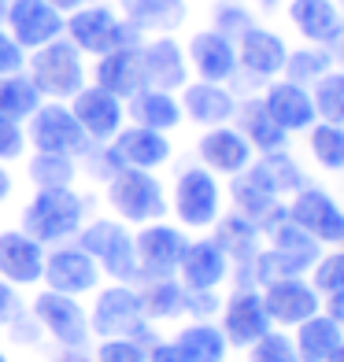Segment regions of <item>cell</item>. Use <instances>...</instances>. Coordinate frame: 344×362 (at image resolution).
Returning <instances> with one entry per match:
<instances>
[{
	"mask_svg": "<svg viewBox=\"0 0 344 362\" xmlns=\"http://www.w3.org/2000/svg\"><path fill=\"white\" fill-rule=\"evenodd\" d=\"M330 52H333V59H337V63H340V67H344V34L337 37V45L330 48Z\"/></svg>",
	"mask_w": 344,
	"mask_h": 362,
	"instance_id": "obj_56",
	"label": "cell"
},
{
	"mask_svg": "<svg viewBox=\"0 0 344 362\" xmlns=\"http://www.w3.org/2000/svg\"><path fill=\"white\" fill-rule=\"evenodd\" d=\"M229 200H234L237 215H244L248 222H256V229H259V222H263L270 211L282 204V196L274 192V185H270L263 174H259L256 159H252L248 170L234 174V181H229Z\"/></svg>",
	"mask_w": 344,
	"mask_h": 362,
	"instance_id": "obj_31",
	"label": "cell"
},
{
	"mask_svg": "<svg viewBox=\"0 0 344 362\" xmlns=\"http://www.w3.org/2000/svg\"><path fill=\"white\" fill-rule=\"evenodd\" d=\"M74 244L81 252H89L93 262L101 267V274H108L111 281H137V255H134V233L115 222V218H93L78 229Z\"/></svg>",
	"mask_w": 344,
	"mask_h": 362,
	"instance_id": "obj_6",
	"label": "cell"
},
{
	"mask_svg": "<svg viewBox=\"0 0 344 362\" xmlns=\"http://www.w3.org/2000/svg\"><path fill=\"white\" fill-rule=\"evenodd\" d=\"M71 115L78 119V126L86 129V137L93 144H104L111 141L119 129L126 126V107L119 96H111L108 89L101 86H81L74 96H71Z\"/></svg>",
	"mask_w": 344,
	"mask_h": 362,
	"instance_id": "obj_16",
	"label": "cell"
},
{
	"mask_svg": "<svg viewBox=\"0 0 344 362\" xmlns=\"http://www.w3.org/2000/svg\"><path fill=\"white\" fill-rule=\"evenodd\" d=\"M182 119L196 122V126H229L234 122V111H237V96L229 93V86H219V81H185L182 86Z\"/></svg>",
	"mask_w": 344,
	"mask_h": 362,
	"instance_id": "obj_20",
	"label": "cell"
},
{
	"mask_svg": "<svg viewBox=\"0 0 344 362\" xmlns=\"http://www.w3.org/2000/svg\"><path fill=\"white\" fill-rule=\"evenodd\" d=\"M263 107L270 111V119L285 129V134H300V129H311L319 122L315 115V100H311V89L297 86L289 78H270L263 86Z\"/></svg>",
	"mask_w": 344,
	"mask_h": 362,
	"instance_id": "obj_19",
	"label": "cell"
},
{
	"mask_svg": "<svg viewBox=\"0 0 344 362\" xmlns=\"http://www.w3.org/2000/svg\"><path fill=\"white\" fill-rule=\"evenodd\" d=\"M263 296V307L270 315V325H282V329H297L300 322H307L311 315L322 310V296L311 288V281L300 277H277V281L259 288Z\"/></svg>",
	"mask_w": 344,
	"mask_h": 362,
	"instance_id": "obj_13",
	"label": "cell"
},
{
	"mask_svg": "<svg viewBox=\"0 0 344 362\" xmlns=\"http://www.w3.org/2000/svg\"><path fill=\"white\" fill-rule=\"evenodd\" d=\"M4 4H8V0H4Z\"/></svg>",
	"mask_w": 344,
	"mask_h": 362,
	"instance_id": "obj_62",
	"label": "cell"
},
{
	"mask_svg": "<svg viewBox=\"0 0 344 362\" xmlns=\"http://www.w3.org/2000/svg\"><path fill=\"white\" fill-rule=\"evenodd\" d=\"M178 281H182L189 292H204V288H219L229 277V259L226 252L215 244V237H200L189 240L182 262H178Z\"/></svg>",
	"mask_w": 344,
	"mask_h": 362,
	"instance_id": "obj_22",
	"label": "cell"
},
{
	"mask_svg": "<svg viewBox=\"0 0 344 362\" xmlns=\"http://www.w3.org/2000/svg\"><path fill=\"white\" fill-rule=\"evenodd\" d=\"M174 348L185 355V362H226L229 355V344L215 322H193L185 329H178Z\"/></svg>",
	"mask_w": 344,
	"mask_h": 362,
	"instance_id": "obj_35",
	"label": "cell"
},
{
	"mask_svg": "<svg viewBox=\"0 0 344 362\" xmlns=\"http://www.w3.org/2000/svg\"><path fill=\"white\" fill-rule=\"evenodd\" d=\"M322 310H326V315H330V318L344 329V292H337V296H326V307H322Z\"/></svg>",
	"mask_w": 344,
	"mask_h": 362,
	"instance_id": "obj_52",
	"label": "cell"
},
{
	"mask_svg": "<svg viewBox=\"0 0 344 362\" xmlns=\"http://www.w3.org/2000/svg\"><path fill=\"white\" fill-rule=\"evenodd\" d=\"M307 148H311V159L322 170H333V174L344 170V126L315 122L307 129Z\"/></svg>",
	"mask_w": 344,
	"mask_h": 362,
	"instance_id": "obj_40",
	"label": "cell"
},
{
	"mask_svg": "<svg viewBox=\"0 0 344 362\" xmlns=\"http://www.w3.org/2000/svg\"><path fill=\"white\" fill-rule=\"evenodd\" d=\"M81 159H86V167H81V170H86L93 181H101V185H108V181L126 167V163L119 159V152H115V144H111V141H104V144H89Z\"/></svg>",
	"mask_w": 344,
	"mask_h": 362,
	"instance_id": "obj_44",
	"label": "cell"
},
{
	"mask_svg": "<svg viewBox=\"0 0 344 362\" xmlns=\"http://www.w3.org/2000/svg\"><path fill=\"white\" fill-rule=\"evenodd\" d=\"M26 74L45 100H71L81 86H89L81 52L67 37H56V41L34 48V52L26 56Z\"/></svg>",
	"mask_w": 344,
	"mask_h": 362,
	"instance_id": "obj_4",
	"label": "cell"
},
{
	"mask_svg": "<svg viewBox=\"0 0 344 362\" xmlns=\"http://www.w3.org/2000/svg\"><path fill=\"white\" fill-rule=\"evenodd\" d=\"M137 296L149 322H171L185 315V285L178 277H144Z\"/></svg>",
	"mask_w": 344,
	"mask_h": 362,
	"instance_id": "obj_34",
	"label": "cell"
},
{
	"mask_svg": "<svg viewBox=\"0 0 344 362\" xmlns=\"http://www.w3.org/2000/svg\"><path fill=\"white\" fill-rule=\"evenodd\" d=\"M8 196H11V174H8L4 163H0V204H4Z\"/></svg>",
	"mask_w": 344,
	"mask_h": 362,
	"instance_id": "obj_55",
	"label": "cell"
},
{
	"mask_svg": "<svg viewBox=\"0 0 344 362\" xmlns=\"http://www.w3.org/2000/svg\"><path fill=\"white\" fill-rule=\"evenodd\" d=\"M4 8H8V4H4V0H0V23H4Z\"/></svg>",
	"mask_w": 344,
	"mask_h": 362,
	"instance_id": "obj_59",
	"label": "cell"
},
{
	"mask_svg": "<svg viewBox=\"0 0 344 362\" xmlns=\"http://www.w3.org/2000/svg\"><path fill=\"white\" fill-rule=\"evenodd\" d=\"M196 156H200L204 170H211L215 177L219 174L222 177H234L241 170H248L252 159H256L252 144L244 141L234 126H211L207 134L196 141Z\"/></svg>",
	"mask_w": 344,
	"mask_h": 362,
	"instance_id": "obj_21",
	"label": "cell"
},
{
	"mask_svg": "<svg viewBox=\"0 0 344 362\" xmlns=\"http://www.w3.org/2000/svg\"><path fill=\"white\" fill-rule=\"evenodd\" d=\"M337 8H340V11H344V0H337Z\"/></svg>",
	"mask_w": 344,
	"mask_h": 362,
	"instance_id": "obj_61",
	"label": "cell"
},
{
	"mask_svg": "<svg viewBox=\"0 0 344 362\" xmlns=\"http://www.w3.org/2000/svg\"><path fill=\"white\" fill-rule=\"evenodd\" d=\"M256 4H259V8H263V11H274V8H282V4H285V0H256Z\"/></svg>",
	"mask_w": 344,
	"mask_h": 362,
	"instance_id": "obj_57",
	"label": "cell"
},
{
	"mask_svg": "<svg viewBox=\"0 0 344 362\" xmlns=\"http://www.w3.org/2000/svg\"><path fill=\"white\" fill-rule=\"evenodd\" d=\"M26 177L38 189H67L78 177V163L71 156H56V152H34L26 163Z\"/></svg>",
	"mask_w": 344,
	"mask_h": 362,
	"instance_id": "obj_38",
	"label": "cell"
},
{
	"mask_svg": "<svg viewBox=\"0 0 344 362\" xmlns=\"http://www.w3.org/2000/svg\"><path fill=\"white\" fill-rule=\"evenodd\" d=\"M311 288L319 296H337L344 292V244H337V252H322L311 267Z\"/></svg>",
	"mask_w": 344,
	"mask_h": 362,
	"instance_id": "obj_43",
	"label": "cell"
},
{
	"mask_svg": "<svg viewBox=\"0 0 344 362\" xmlns=\"http://www.w3.org/2000/svg\"><path fill=\"white\" fill-rule=\"evenodd\" d=\"M52 362H93L86 351H74V348H59V355H52Z\"/></svg>",
	"mask_w": 344,
	"mask_h": 362,
	"instance_id": "obj_54",
	"label": "cell"
},
{
	"mask_svg": "<svg viewBox=\"0 0 344 362\" xmlns=\"http://www.w3.org/2000/svg\"><path fill=\"white\" fill-rule=\"evenodd\" d=\"M4 23H8V34L19 41L26 52H34V48L63 37L67 15H59L48 0H8Z\"/></svg>",
	"mask_w": 344,
	"mask_h": 362,
	"instance_id": "obj_14",
	"label": "cell"
},
{
	"mask_svg": "<svg viewBox=\"0 0 344 362\" xmlns=\"http://www.w3.org/2000/svg\"><path fill=\"white\" fill-rule=\"evenodd\" d=\"M219 310H222V300L215 288H204V292L185 288V315H193V322H211Z\"/></svg>",
	"mask_w": 344,
	"mask_h": 362,
	"instance_id": "obj_47",
	"label": "cell"
},
{
	"mask_svg": "<svg viewBox=\"0 0 344 362\" xmlns=\"http://www.w3.org/2000/svg\"><path fill=\"white\" fill-rule=\"evenodd\" d=\"M234 129L252 144V152H259V156L277 152V148L289 144V134L270 119V111L263 107V100H259V96H244V100H237Z\"/></svg>",
	"mask_w": 344,
	"mask_h": 362,
	"instance_id": "obj_28",
	"label": "cell"
},
{
	"mask_svg": "<svg viewBox=\"0 0 344 362\" xmlns=\"http://www.w3.org/2000/svg\"><path fill=\"white\" fill-rule=\"evenodd\" d=\"M45 274V244L26 237L23 229H4L0 233V277L8 285H38Z\"/></svg>",
	"mask_w": 344,
	"mask_h": 362,
	"instance_id": "obj_23",
	"label": "cell"
},
{
	"mask_svg": "<svg viewBox=\"0 0 344 362\" xmlns=\"http://www.w3.org/2000/svg\"><path fill=\"white\" fill-rule=\"evenodd\" d=\"M63 37H67L81 56H108L115 48H137L144 37L130 26L122 15H115L108 4H86L67 15L63 23Z\"/></svg>",
	"mask_w": 344,
	"mask_h": 362,
	"instance_id": "obj_3",
	"label": "cell"
},
{
	"mask_svg": "<svg viewBox=\"0 0 344 362\" xmlns=\"http://www.w3.org/2000/svg\"><path fill=\"white\" fill-rule=\"evenodd\" d=\"M141 74L149 89H163V93H178L189 81V59L185 48L178 45L171 34H159L141 41Z\"/></svg>",
	"mask_w": 344,
	"mask_h": 362,
	"instance_id": "obj_18",
	"label": "cell"
},
{
	"mask_svg": "<svg viewBox=\"0 0 344 362\" xmlns=\"http://www.w3.org/2000/svg\"><path fill=\"white\" fill-rule=\"evenodd\" d=\"M23 152H26V134H23V126L0 119V163L23 159Z\"/></svg>",
	"mask_w": 344,
	"mask_h": 362,
	"instance_id": "obj_48",
	"label": "cell"
},
{
	"mask_svg": "<svg viewBox=\"0 0 344 362\" xmlns=\"http://www.w3.org/2000/svg\"><path fill=\"white\" fill-rule=\"evenodd\" d=\"M244 351H248V362H300L297 348H292V337L274 333V329L267 337H259L252 348H244Z\"/></svg>",
	"mask_w": 344,
	"mask_h": 362,
	"instance_id": "obj_45",
	"label": "cell"
},
{
	"mask_svg": "<svg viewBox=\"0 0 344 362\" xmlns=\"http://www.w3.org/2000/svg\"><path fill=\"white\" fill-rule=\"evenodd\" d=\"M122 107H126V119L134 126L156 129V134H171L174 126H182V104H178L174 93H163V89L144 86L134 96H126Z\"/></svg>",
	"mask_w": 344,
	"mask_h": 362,
	"instance_id": "obj_30",
	"label": "cell"
},
{
	"mask_svg": "<svg viewBox=\"0 0 344 362\" xmlns=\"http://www.w3.org/2000/svg\"><path fill=\"white\" fill-rule=\"evenodd\" d=\"M115 152L126 167H137V170H159L171 163V141L167 134H156V129H144V126H122L119 134L111 137Z\"/></svg>",
	"mask_w": 344,
	"mask_h": 362,
	"instance_id": "obj_27",
	"label": "cell"
},
{
	"mask_svg": "<svg viewBox=\"0 0 344 362\" xmlns=\"http://www.w3.org/2000/svg\"><path fill=\"white\" fill-rule=\"evenodd\" d=\"M41 281L63 296H86V292H96V285H101V267L93 262L89 252H81L78 244L63 240L52 252H45Z\"/></svg>",
	"mask_w": 344,
	"mask_h": 362,
	"instance_id": "obj_12",
	"label": "cell"
},
{
	"mask_svg": "<svg viewBox=\"0 0 344 362\" xmlns=\"http://www.w3.org/2000/svg\"><path fill=\"white\" fill-rule=\"evenodd\" d=\"M326 71H333V52H330V48H322V45L289 48L285 67H282V74H285L289 81H297V86H304V89L315 86Z\"/></svg>",
	"mask_w": 344,
	"mask_h": 362,
	"instance_id": "obj_37",
	"label": "cell"
},
{
	"mask_svg": "<svg viewBox=\"0 0 344 362\" xmlns=\"http://www.w3.org/2000/svg\"><path fill=\"white\" fill-rule=\"evenodd\" d=\"M222 337L229 348H252L259 337L270 333V315L263 307V296L259 288H234V296L222 303Z\"/></svg>",
	"mask_w": 344,
	"mask_h": 362,
	"instance_id": "obj_15",
	"label": "cell"
},
{
	"mask_svg": "<svg viewBox=\"0 0 344 362\" xmlns=\"http://www.w3.org/2000/svg\"><path fill=\"white\" fill-rule=\"evenodd\" d=\"M86 226V200L81 192L67 189H38L30 196V204L23 207L19 229L26 237H34L38 244H63L74 240L78 229Z\"/></svg>",
	"mask_w": 344,
	"mask_h": 362,
	"instance_id": "obj_1",
	"label": "cell"
},
{
	"mask_svg": "<svg viewBox=\"0 0 344 362\" xmlns=\"http://www.w3.org/2000/svg\"><path fill=\"white\" fill-rule=\"evenodd\" d=\"M248 26H256V15L244 0H215V8H211V30L215 34L237 41Z\"/></svg>",
	"mask_w": 344,
	"mask_h": 362,
	"instance_id": "obj_42",
	"label": "cell"
},
{
	"mask_svg": "<svg viewBox=\"0 0 344 362\" xmlns=\"http://www.w3.org/2000/svg\"><path fill=\"white\" fill-rule=\"evenodd\" d=\"M189 67L193 74L200 81H219V86H226L229 78L237 74V48L229 37L215 34V30H196V34L189 37Z\"/></svg>",
	"mask_w": 344,
	"mask_h": 362,
	"instance_id": "obj_24",
	"label": "cell"
},
{
	"mask_svg": "<svg viewBox=\"0 0 344 362\" xmlns=\"http://www.w3.org/2000/svg\"><path fill=\"white\" fill-rule=\"evenodd\" d=\"M23 134H26V144H34V152H56V156H71V159H81L86 148L93 144L63 100L41 104L23 122Z\"/></svg>",
	"mask_w": 344,
	"mask_h": 362,
	"instance_id": "obj_7",
	"label": "cell"
},
{
	"mask_svg": "<svg viewBox=\"0 0 344 362\" xmlns=\"http://www.w3.org/2000/svg\"><path fill=\"white\" fill-rule=\"evenodd\" d=\"M149 362H185V355L174 348V340H156L149 348Z\"/></svg>",
	"mask_w": 344,
	"mask_h": 362,
	"instance_id": "obj_51",
	"label": "cell"
},
{
	"mask_svg": "<svg viewBox=\"0 0 344 362\" xmlns=\"http://www.w3.org/2000/svg\"><path fill=\"white\" fill-rule=\"evenodd\" d=\"M108 204L126 226L163 222V215L171 211L156 170H137V167H122L108 181Z\"/></svg>",
	"mask_w": 344,
	"mask_h": 362,
	"instance_id": "obj_5",
	"label": "cell"
},
{
	"mask_svg": "<svg viewBox=\"0 0 344 362\" xmlns=\"http://www.w3.org/2000/svg\"><path fill=\"white\" fill-rule=\"evenodd\" d=\"M256 167H259V174H263L270 185H274V192L282 196V200H285V196H292V192H300V189L307 185V177H304V170H300V163L292 159L285 148L259 156V159H256Z\"/></svg>",
	"mask_w": 344,
	"mask_h": 362,
	"instance_id": "obj_39",
	"label": "cell"
},
{
	"mask_svg": "<svg viewBox=\"0 0 344 362\" xmlns=\"http://www.w3.org/2000/svg\"><path fill=\"white\" fill-rule=\"evenodd\" d=\"M19 71H26V48L8 30H0V74H19Z\"/></svg>",
	"mask_w": 344,
	"mask_h": 362,
	"instance_id": "obj_49",
	"label": "cell"
},
{
	"mask_svg": "<svg viewBox=\"0 0 344 362\" xmlns=\"http://www.w3.org/2000/svg\"><path fill=\"white\" fill-rule=\"evenodd\" d=\"M311 100H315L319 122L344 126V71H326L311 86Z\"/></svg>",
	"mask_w": 344,
	"mask_h": 362,
	"instance_id": "obj_41",
	"label": "cell"
},
{
	"mask_svg": "<svg viewBox=\"0 0 344 362\" xmlns=\"http://www.w3.org/2000/svg\"><path fill=\"white\" fill-rule=\"evenodd\" d=\"M234 48H237V71L256 78V81H263V86L274 74H282L285 56H289L285 37L267 30V26H259V23L244 30V34L234 41Z\"/></svg>",
	"mask_w": 344,
	"mask_h": 362,
	"instance_id": "obj_17",
	"label": "cell"
},
{
	"mask_svg": "<svg viewBox=\"0 0 344 362\" xmlns=\"http://www.w3.org/2000/svg\"><path fill=\"white\" fill-rule=\"evenodd\" d=\"M289 218L319 244H344V207L319 185H304L289 196Z\"/></svg>",
	"mask_w": 344,
	"mask_h": 362,
	"instance_id": "obj_11",
	"label": "cell"
},
{
	"mask_svg": "<svg viewBox=\"0 0 344 362\" xmlns=\"http://www.w3.org/2000/svg\"><path fill=\"white\" fill-rule=\"evenodd\" d=\"M93 362H149V348L137 340H101Z\"/></svg>",
	"mask_w": 344,
	"mask_h": 362,
	"instance_id": "obj_46",
	"label": "cell"
},
{
	"mask_svg": "<svg viewBox=\"0 0 344 362\" xmlns=\"http://www.w3.org/2000/svg\"><path fill=\"white\" fill-rule=\"evenodd\" d=\"M59 15H71V11H78V8H86V4H96V0H48Z\"/></svg>",
	"mask_w": 344,
	"mask_h": 362,
	"instance_id": "obj_53",
	"label": "cell"
},
{
	"mask_svg": "<svg viewBox=\"0 0 344 362\" xmlns=\"http://www.w3.org/2000/svg\"><path fill=\"white\" fill-rule=\"evenodd\" d=\"M215 244L226 252L229 259V270H244V267H252L256 255L263 252V233L256 229V222H248L244 215H219L215 222Z\"/></svg>",
	"mask_w": 344,
	"mask_h": 362,
	"instance_id": "obj_32",
	"label": "cell"
},
{
	"mask_svg": "<svg viewBox=\"0 0 344 362\" xmlns=\"http://www.w3.org/2000/svg\"><path fill=\"white\" fill-rule=\"evenodd\" d=\"M93 86L108 89L111 96H134L144 89V74H141V45L137 48H115L108 56H96V71H93Z\"/></svg>",
	"mask_w": 344,
	"mask_h": 362,
	"instance_id": "obj_29",
	"label": "cell"
},
{
	"mask_svg": "<svg viewBox=\"0 0 344 362\" xmlns=\"http://www.w3.org/2000/svg\"><path fill=\"white\" fill-rule=\"evenodd\" d=\"M171 207L178 222L185 229H207L215 226L222 215V189H219V177L204 170V167H189L178 174L174 181V196H171Z\"/></svg>",
	"mask_w": 344,
	"mask_h": 362,
	"instance_id": "obj_9",
	"label": "cell"
},
{
	"mask_svg": "<svg viewBox=\"0 0 344 362\" xmlns=\"http://www.w3.org/2000/svg\"><path fill=\"white\" fill-rule=\"evenodd\" d=\"M289 23L304 41L322 48H333L344 34V11L337 8V0H289Z\"/></svg>",
	"mask_w": 344,
	"mask_h": 362,
	"instance_id": "obj_25",
	"label": "cell"
},
{
	"mask_svg": "<svg viewBox=\"0 0 344 362\" xmlns=\"http://www.w3.org/2000/svg\"><path fill=\"white\" fill-rule=\"evenodd\" d=\"M30 315L34 322L52 337L59 348H74V351H86L89 348V310L78 303V296H63L45 288L38 292V300L30 303Z\"/></svg>",
	"mask_w": 344,
	"mask_h": 362,
	"instance_id": "obj_8",
	"label": "cell"
},
{
	"mask_svg": "<svg viewBox=\"0 0 344 362\" xmlns=\"http://www.w3.org/2000/svg\"><path fill=\"white\" fill-rule=\"evenodd\" d=\"M19 315H23V296H19V288L8 285L4 277H0V325L8 329Z\"/></svg>",
	"mask_w": 344,
	"mask_h": 362,
	"instance_id": "obj_50",
	"label": "cell"
},
{
	"mask_svg": "<svg viewBox=\"0 0 344 362\" xmlns=\"http://www.w3.org/2000/svg\"><path fill=\"white\" fill-rule=\"evenodd\" d=\"M0 362H8V355H4V351H0Z\"/></svg>",
	"mask_w": 344,
	"mask_h": 362,
	"instance_id": "obj_60",
	"label": "cell"
},
{
	"mask_svg": "<svg viewBox=\"0 0 344 362\" xmlns=\"http://www.w3.org/2000/svg\"><path fill=\"white\" fill-rule=\"evenodd\" d=\"M89 333L101 340H137L141 348H152L159 340L152 333V322L144 318L137 288L122 281L96 292V303L89 310Z\"/></svg>",
	"mask_w": 344,
	"mask_h": 362,
	"instance_id": "obj_2",
	"label": "cell"
},
{
	"mask_svg": "<svg viewBox=\"0 0 344 362\" xmlns=\"http://www.w3.org/2000/svg\"><path fill=\"white\" fill-rule=\"evenodd\" d=\"M41 104H45V96L38 93V86L30 81L26 71H19V74H0V119L23 126Z\"/></svg>",
	"mask_w": 344,
	"mask_h": 362,
	"instance_id": "obj_36",
	"label": "cell"
},
{
	"mask_svg": "<svg viewBox=\"0 0 344 362\" xmlns=\"http://www.w3.org/2000/svg\"><path fill=\"white\" fill-rule=\"evenodd\" d=\"M340 340H344V329L330 315H326V310H319V315H311L307 322L297 325L292 348H297V358L300 362H326Z\"/></svg>",
	"mask_w": 344,
	"mask_h": 362,
	"instance_id": "obj_33",
	"label": "cell"
},
{
	"mask_svg": "<svg viewBox=\"0 0 344 362\" xmlns=\"http://www.w3.org/2000/svg\"><path fill=\"white\" fill-rule=\"evenodd\" d=\"M119 11L141 37L174 34V30H182L185 19H189L185 0H119Z\"/></svg>",
	"mask_w": 344,
	"mask_h": 362,
	"instance_id": "obj_26",
	"label": "cell"
},
{
	"mask_svg": "<svg viewBox=\"0 0 344 362\" xmlns=\"http://www.w3.org/2000/svg\"><path fill=\"white\" fill-rule=\"evenodd\" d=\"M189 237L178 226L167 222H149L134 233V255H137V281L144 277H174L182 262Z\"/></svg>",
	"mask_w": 344,
	"mask_h": 362,
	"instance_id": "obj_10",
	"label": "cell"
},
{
	"mask_svg": "<svg viewBox=\"0 0 344 362\" xmlns=\"http://www.w3.org/2000/svg\"><path fill=\"white\" fill-rule=\"evenodd\" d=\"M326 362H344V340L337 344V348H333V355H330V358H326Z\"/></svg>",
	"mask_w": 344,
	"mask_h": 362,
	"instance_id": "obj_58",
	"label": "cell"
}]
</instances>
